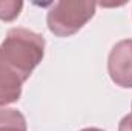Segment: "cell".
Listing matches in <instances>:
<instances>
[{"mask_svg": "<svg viewBox=\"0 0 132 131\" xmlns=\"http://www.w3.org/2000/svg\"><path fill=\"white\" fill-rule=\"evenodd\" d=\"M118 131H132V113L125 116L120 123H118Z\"/></svg>", "mask_w": 132, "mask_h": 131, "instance_id": "8992f818", "label": "cell"}, {"mask_svg": "<svg viewBox=\"0 0 132 131\" xmlns=\"http://www.w3.org/2000/svg\"><path fill=\"white\" fill-rule=\"evenodd\" d=\"M81 131H104V130H100V128H85Z\"/></svg>", "mask_w": 132, "mask_h": 131, "instance_id": "52a82bcc", "label": "cell"}, {"mask_svg": "<svg viewBox=\"0 0 132 131\" xmlns=\"http://www.w3.org/2000/svg\"><path fill=\"white\" fill-rule=\"evenodd\" d=\"M45 56L43 35L26 28L9 30L0 43V106L17 102L22 86Z\"/></svg>", "mask_w": 132, "mask_h": 131, "instance_id": "6da1fadb", "label": "cell"}, {"mask_svg": "<svg viewBox=\"0 0 132 131\" xmlns=\"http://www.w3.org/2000/svg\"><path fill=\"white\" fill-rule=\"evenodd\" d=\"M97 3L88 0H62L48 11L46 23L57 37H69L78 33L95 14Z\"/></svg>", "mask_w": 132, "mask_h": 131, "instance_id": "7a4b0ae2", "label": "cell"}, {"mask_svg": "<svg viewBox=\"0 0 132 131\" xmlns=\"http://www.w3.org/2000/svg\"><path fill=\"white\" fill-rule=\"evenodd\" d=\"M131 106H132V105H131Z\"/></svg>", "mask_w": 132, "mask_h": 131, "instance_id": "ba28073f", "label": "cell"}, {"mask_svg": "<svg viewBox=\"0 0 132 131\" xmlns=\"http://www.w3.org/2000/svg\"><path fill=\"white\" fill-rule=\"evenodd\" d=\"M108 72L115 85L132 88V39L120 40L112 46L108 57Z\"/></svg>", "mask_w": 132, "mask_h": 131, "instance_id": "3957f363", "label": "cell"}, {"mask_svg": "<svg viewBox=\"0 0 132 131\" xmlns=\"http://www.w3.org/2000/svg\"><path fill=\"white\" fill-rule=\"evenodd\" d=\"M23 8V2L20 0H0V20L12 22L15 20Z\"/></svg>", "mask_w": 132, "mask_h": 131, "instance_id": "5b68a950", "label": "cell"}, {"mask_svg": "<svg viewBox=\"0 0 132 131\" xmlns=\"http://www.w3.org/2000/svg\"><path fill=\"white\" fill-rule=\"evenodd\" d=\"M0 131H28L25 116L14 108L0 106Z\"/></svg>", "mask_w": 132, "mask_h": 131, "instance_id": "277c9868", "label": "cell"}]
</instances>
